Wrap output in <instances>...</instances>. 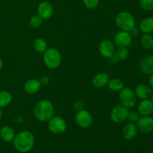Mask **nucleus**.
Instances as JSON below:
<instances>
[{"mask_svg":"<svg viewBox=\"0 0 153 153\" xmlns=\"http://www.w3.org/2000/svg\"><path fill=\"white\" fill-rule=\"evenodd\" d=\"M15 149L19 152L25 153L31 150L34 144V137L29 131H22L15 136L13 140Z\"/></svg>","mask_w":153,"mask_h":153,"instance_id":"obj_1","label":"nucleus"},{"mask_svg":"<svg viewBox=\"0 0 153 153\" xmlns=\"http://www.w3.org/2000/svg\"><path fill=\"white\" fill-rule=\"evenodd\" d=\"M35 117L42 122L50 120L54 114V108L52 102L48 100H41L37 103L34 109Z\"/></svg>","mask_w":153,"mask_h":153,"instance_id":"obj_2","label":"nucleus"},{"mask_svg":"<svg viewBox=\"0 0 153 153\" xmlns=\"http://www.w3.org/2000/svg\"><path fill=\"white\" fill-rule=\"evenodd\" d=\"M116 23L121 30L129 31L135 26V19L132 14L127 11H122L116 17Z\"/></svg>","mask_w":153,"mask_h":153,"instance_id":"obj_3","label":"nucleus"},{"mask_svg":"<svg viewBox=\"0 0 153 153\" xmlns=\"http://www.w3.org/2000/svg\"><path fill=\"white\" fill-rule=\"evenodd\" d=\"M43 60L46 67L50 69H55L59 67L61 61V54L55 49H46L43 54Z\"/></svg>","mask_w":153,"mask_h":153,"instance_id":"obj_4","label":"nucleus"},{"mask_svg":"<svg viewBox=\"0 0 153 153\" xmlns=\"http://www.w3.org/2000/svg\"><path fill=\"white\" fill-rule=\"evenodd\" d=\"M120 100L123 105L127 108H133L136 104V96L130 88H126L120 90Z\"/></svg>","mask_w":153,"mask_h":153,"instance_id":"obj_5","label":"nucleus"},{"mask_svg":"<svg viewBox=\"0 0 153 153\" xmlns=\"http://www.w3.org/2000/svg\"><path fill=\"white\" fill-rule=\"evenodd\" d=\"M128 112L129 111L128 108L123 105H117L112 109L111 112V117L114 122L122 123L127 119Z\"/></svg>","mask_w":153,"mask_h":153,"instance_id":"obj_6","label":"nucleus"},{"mask_svg":"<svg viewBox=\"0 0 153 153\" xmlns=\"http://www.w3.org/2000/svg\"><path fill=\"white\" fill-rule=\"evenodd\" d=\"M49 128L54 134H61L64 132L67 128V124L60 117H52L49 123Z\"/></svg>","mask_w":153,"mask_h":153,"instance_id":"obj_7","label":"nucleus"},{"mask_svg":"<svg viewBox=\"0 0 153 153\" xmlns=\"http://www.w3.org/2000/svg\"><path fill=\"white\" fill-rule=\"evenodd\" d=\"M76 122L80 127L84 128H88L93 123V118L91 114L85 110L78 111L76 115Z\"/></svg>","mask_w":153,"mask_h":153,"instance_id":"obj_8","label":"nucleus"},{"mask_svg":"<svg viewBox=\"0 0 153 153\" xmlns=\"http://www.w3.org/2000/svg\"><path fill=\"white\" fill-rule=\"evenodd\" d=\"M137 129L141 132L149 133L153 131V117L150 116H143L139 118L137 122Z\"/></svg>","mask_w":153,"mask_h":153,"instance_id":"obj_9","label":"nucleus"},{"mask_svg":"<svg viewBox=\"0 0 153 153\" xmlns=\"http://www.w3.org/2000/svg\"><path fill=\"white\" fill-rule=\"evenodd\" d=\"M114 41L119 48H126L131 44V36L128 31H121L116 34Z\"/></svg>","mask_w":153,"mask_h":153,"instance_id":"obj_10","label":"nucleus"},{"mask_svg":"<svg viewBox=\"0 0 153 153\" xmlns=\"http://www.w3.org/2000/svg\"><path fill=\"white\" fill-rule=\"evenodd\" d=\"M100 52L103 57L107 58H111L114 56L115 52V48L113 43L111 40H105L100 43Z\"/></svg>","mask_w":153,"mask_h":153,"instance_id":"obj_11","label":"nucleus"},{"mask_svg":"<svg viewBox=\"0 0 153 153\" xmlns=\"http://www.w3.org/2000/svg\"><path fill=\"white\" fill-rule=\"evenodd\" d=\"M140 71L146 75L153 73V55H148L143 57L139 64Z\"/></svg>","mask_w":153,"mask_h":153,"instance_id":"obj_12","label":"nucleus"},{"mask_svg":"<svg viewBox=\"0 0 153 153\" xmlns=\"http://www.w3.org/2000/svg\"><path fill=\"white\" fill-rule=\"evenodd\" d=\"M139 114L142 116H150L153 113V102L149 99L142 100L137 107Z\"/></svg>","mask_w":153,"mask_h":153,"instance_id":"obj_13","label":"nucleus"},{"mask_svg":"<svg viewBox=\"0 0 153 153\" xmlns=\"http://www.w3.org/2000/svg\"><path fill=\"white\" fill-rule=\"evenodd\" d=\"M37 12L42 19H49L53 13V7L48 1H42L39 4Z\"/></svg>","mask_w":153,"mask_h":153,"instance_id":"obj_14","label":"nucleus"},{"mask_svg":"<svg viewBox=\"0 0 153 153\" xmlns=\"http://www.w3.org/2000/svg\"><path fill=\"white\" fill-rule=\"evenodd\" d=\"M152 91L151 90L150 87L146 85H139L136 87L134 94L137 97H138L140 100H145V99H149L151 97Z\"/></svg>","mask_w":153,"mask_h":153,"instance_id":"obj_15","label":"nucleus"},{"mask_svg":"<svg viewBox=\"0 0 153 153\" xmlns=\"http://www.w3.org/2000/svg\"><path fill=\"white\" fill-rule=\"evenodd\" d=\"M137 133V127L134 123H128L125 126L123 129V135L124 138L126 140H130L134 138Z\"/></svg>","mask_w":153,"mask_h":153,"instance_id":"obj_16","label":"nucleus"},{"mask_svg":"<svg viewBox=\"0 0 153 153\" xmlns=\"http://www.w3.org/2000/svg\"><path fill=\"white\" fill-rule=\"evenodd\" d=\"M109 82V76L105 73H98L93 78L92 83L94 87L102 88L105 87Z\"/></svg>","mask_w":153,"mask_h":153,"instance_id":"obj_17","label":"nucleus"},{"mask_svg":"<svg viewBox=\"0 0 153 153\" xmlns=\"http://www.w3.org/2000/svg\"><path fill=\"white\" fill-rule=\"evenodd\" d=\"M40 81L37 79H31V80L27 81L24 85V89L25 92L28 94H34L37 93L40 88Z\"/></svg>","mask_w":153,"mask_h":153,"instance_id":"obj_18","label":"nucleus"},{"mask_svg":"<svg viewBox=\"0 0 153 153\" xmlns=\"http://www.w3.org/2000/svg\"><path fill=\"white\" fill-rule=\"evenodd\" d=\"M0 137L4 142L9 143V142L13 141L15 137L14 131L10 126H3L0 129Z\"/></svg>","mask_w":153,"mask_h":153,"instance_id":"obj_19","label":"nucleus"},{"mask_svg":"<svg viewBox=\"0 0 153 153\" xmlns=\"http://www.w3.org/2000/svg\"><path fill=\"white\" fill-rule=\"evenodd\" d=\"M128 56V51L126 48H119L115 51L114 55L110 58V62L112 64H116L118 61H122L126 59Z\"/></svg>","mask_w":153,"mask_h":153,"instance_id":"obj_20","label":"nucleus"},{"mask_svg":"<svg viewBox=\"0 0 153 153\" xmlns=\"http://www.w3.org/2000/svg\"><path fill=\"white\" fill-rule=\"evenodd\" d=\"M140 29L144 34H150L153 32V17L148 16L142 19L140 23Z\"/></svg>","mask_w":153,"mask_h":153,"instance_id":"obj_21","label":"nucleus"},{"mask_svg":"<svg viewBox=\"0 0 153 153\" xmlns=\"http://www.w3.org/2000/svg\"><path fill=\"white\" fill-rule=\"evenodd\" d=\"M12 100V96L8 91H3L0 92V108L8 105Z\"/></svg>","mask_w":153,"mask_h":153,"instance_id":"obj_22","label":"nucleus"},{"mask_svg":"<svg viewBox=\"0 0 153 153\" xmlns=\"http://www.w3.org/2000/svg\"><path fill=\"white\" fill-rule=\"evenodd\" d=\"M140 43L145 49L153 48V37L150 34H144L140 39Z\"/></svg>","mask_w":153,"mask_h":153,"instance_id":"obj_23","label":"nucleus"},{"mask_svg":"<svg viewBox=\"0 0 153 153\" xmlns=\"http://www.w3.org/2000/svg\"><path fill=\"white\" fill-rule=\"evenodd\" d=\"M108 87L111 91H118L123 88V84L120 79H113L108 82Z\"/></svg>","mask_w":153,"mask_h":153,"instance_id":"obj_24","label":"nucleus"},{"mask_svg":"<svg viewBox=\"0 0 153 153\" xmlns=\"http://www.w3.org/2000/svg\"><path fill=\"white\" fill-rule=\"evenodd\" d=\"M46 47H47V44H46V42L43 39L39 38L34 41V48L37 52H44L46 51Z\"/></svg>","mask_w":153,"mask_h":153,"instance_id":"obj_25","label":"nucleus"},{"mask_svg":"<svg viewBox=\"0 0 153 153\" xmlns=\"http://www.w3.org/2000/svg\"><path fill=\"white\" fill-rule=\"evenodd\" d=\"M140 7L146 11L153 10V0H140Z\"/></svg>","mask_w":153,"mask_h":153,"instance_id":"obj_26","label":"nucleus"},{"mask_svg":"<svg viewBox=\"0 0 153 153\" xmlns=\"http://www.w3.org/2000/svg\"><path fill=\"white\" fill-rule=\"evenodd\" d=\"M42 24V18L39 15H34L30 19V25L34 28H37Z\"/></svg>","mask_w":153,"mask_h":153,"instance_id":"obj_27","label":"nucleus"},{"mask_svg":"<svg viewBox=\"0 0 153 153\" xmlns=\"http://www.w3.org/2000/svg\"><path fill=\"white\" fill-rule=\"evenodd\" d=\"M84 4L88 9H94L99 5L100 0H83Z\"/></svg>","mask_w":153,"mask_h":153,"instance_id":"obj_28","label":"nucleus"},{"mask_svg":"<svg viewBox=\"0 0 153 153\" xmlns=\"http://www.w3.org/2000/svg\"><path fill=\"white\" fill-rule=\"evenodd\" d=\"M139 114L137 113V112L134 111H131L128 112V117L127 119L131 123H137V120H139Z\"/></svg>","mask_w":153,"mask_h":153,"instance_id":"obj_29","label":"nucleus"},{"mask_svg":"<svg viewBox=\"0 0 153 153\" xmlns=\"http://www.w3.org/2000/svg\"><path fill=\"white\" fill-rule=\"evenodd\" d=\"M73 108H74L75 110L79 111L82 110V108H83V103L80 101L76 102L74 103V105H73Z\"/></svg>","mask_w":153,"mask_h":153,"instance_id":"obj_30","label":"nucleus"},{"mask_svg":"<svg viewBox=\"0 0 153 153\" xmlns=\"http://www.w3.org/2000/svg\"><path fill=\"white\" fill-rule=\"evenodd\" d=\"M40 84H41V85H46V84H48L49 82V78L48 77V76H41V77H40Z\"/></svg>","mask_w":153,"mask_h":153,"instance_id":"obj_31","label":"nucleus"},{"mask_svg":"<svg viewBox=\"0 0 153 153\" xmlns=\"http://www.w3.org/2000/svg\"><path fill=\"white\" fill-rule=\"evenodd\" d=\"M139 34H140V31H139L138 28H136L135 26L133 28H131L129 31V34L131 36H137Z\"/></svg>","mask_w":153,"mask_h":153,"instance_id":"obj_32","label":"nucleus"},{"mask_svg":"<svg viewBox=\"0 0 153 153\" xmlns=\"http://www.w3.org/2000/svg\"><path fill=\"white\" fill-rule=\"evenodd\" d=\"M149 86H150V88H153V73L152 74H151L150 76H149Z\"/></svg>","mask_w":153,"mask_h":153,"instance_id":"obj_33","label":"nucleus"},{"mask_svg":"<svg viewBox=\"0 0 153 153\" xmlns=\"http://www.w3.org/2000/svg\"><path fill=\"white\" fill-rule=\"evenodd\" d=\"M2 66H3V62L2 61H1V58H0V70H1V68H2Z\"/></svg>","mask_w":153,"mask_h":153,"instance_id":"obj_34","label":"nucleus"},{"mask_svg":"<svg viewBox=\"0 0 153 153\" xmlns=\"http://www.w3.org/2000/svg\"><path fill=\"white\" fill-rule=\"evenodd\" d=\"M1 116H2V111H1V108H0V120H1Z\"/></svg>","mask_w":153,"mask_h":153,"instance_id":"obj_35","label":"nucleus"},{"mask_svg":"<svg viewBox=\"0 0 153 153\" xmlns=\"http://www.w3.org/2000/svg\"><path fill=\"white\" fill-rule=\"evenodd\" d=\"M151 100H152V102H153V92L152 93V94H151Z\"/></svg>","mask_w":153,"mask_h":153,"instance_id":"obj_36","label":"nucleus"},{"mask_svg":"<svg viewBox=\"0 0 153 153\" xmlns=\"http://www.w3.org/2000/svg\"><path fill=\"white\" fill-rule=\"evenodd\" d=\"M149 153H153V152H149Z\"/></svg>","mask_w":153,"mask_h":153,"instance_id":"obj_37","label":"nucleus"},{"mask_svg":"<svg viewBox=\"0 0 153 153\" xmlns=\"http://www.w3.org/2000/svg\"><path fill=\"white\" fill-rule=\"evenodd\" d=\"M20 1H22V0H20Z\"/></svg>","mask_w":153,"mask_h":153,"instance_id":"obj_38","label":"nucleus"}]
</instances>
